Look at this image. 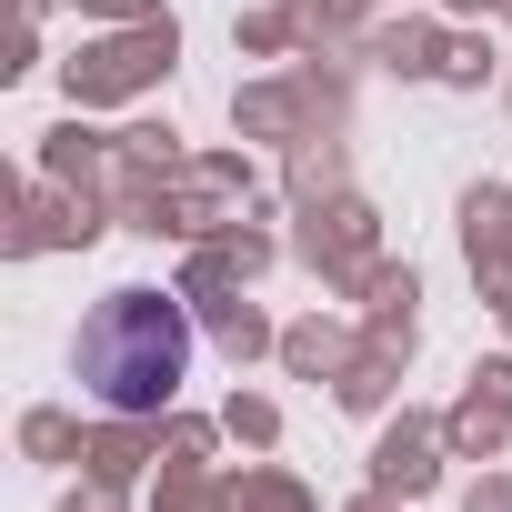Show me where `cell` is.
Wrapping results in <instances>:
<instances>
[{"mask_svg": "<svg viewBox=\"0 0 512 512\" xmlns=\"http://www.w3.org/2000/svg\"><path fill=\"white\" fill-rule=\"evenodd\" d=\"M181 372H191V322H181V302H161V292H111V302L91 312V332H81V382H91L111 412H161Z\"/></svg>", "mask_w": 512, "mask_h": 512, "instance_id": "6da1fadb", "label": "cell"}]
</instances>
